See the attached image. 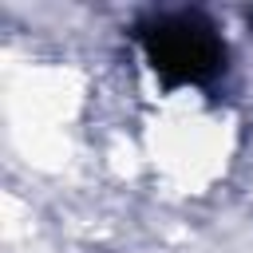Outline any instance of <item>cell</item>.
Returning <instances> with one entry per match:
<instances>
[{
  "label": "cell",
  "mask_w": 253,
  "mask_h": 253,
  "mask_svg": "<svg viewBox=\"0 0 253 253\" xmlns=\"http://www.w3.org/2000/svg\"><path fill=\"white\" fill-rule=\"evenodd\" d=\"M134 36L166 87H206L225 71V40L202 12H154Z\"/></svg>",
  "instance_id": "6da1fadb"
}]
</instances>
